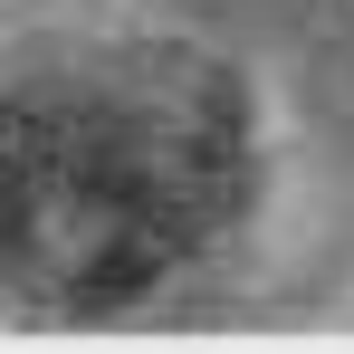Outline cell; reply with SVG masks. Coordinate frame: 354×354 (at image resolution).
<instances>
[{
	"label": "cell",
	"instance_id": "cell-1",
	"mask_svg": "<svg viewBox=\"0 0 354 354\" xmlns=\"http://www.w3.org/2000/svg\"><path fill=\"white\" fill-rule=\"evenodd\" d=\"M249 201V115L192 48H106L0 96V268L48 297H134Z\"/></svg>",
	"mask_w": 354,
	"mask_h": 354
}]
</instances>
